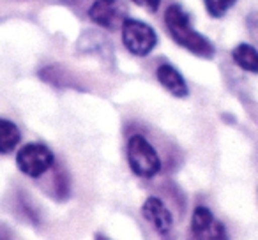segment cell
<instances>
[{
    "mask_svg": "<svg viewBox=\"0 0 258 240\" xmlns=\"http://www.w3.org/2000/svg\"><path fill=\"white\" fill-rule=\"evenodd\" d=\"M165 25L168 34L172 36V39L179 46H182L184 50L191 51V53L200 58H214L216 46L212 44V41L207 39L198 30H195V27L191 25L189 15L180 6L172 4L166 9Z\"/></svg>",
    "mask_w": 258,
    "mask_h": 240,
    "instance_id": "1",
    "label": "cell"
},
{
    "mask_svg": "<svg viewBox=\"0 0 258 240\" xmlns=\"http://www.w3.org/2000/svg\"><path fill=\"white\" fill-rule=\"evenodd\" d=\"M127 165L137 177L152 179L161 170V159L147 138L133 134L127 141Z\"/></svg>",
    "mask_w": 258,
    "mask_h": 240,
    "instance_id": "2",
    "label": "cell"
},
{
    "mask_svg": "<svg viewBox=\"0 0 258 240\" xmlns=\"http://www.w3.org/2000/svg\"><path fill=\"white\" fill-rule=\"evenodd\" d=\"M122 44L135 57H147L158 44V34L149 23L137 18H127L120 27Z\"/></svg>",
    "mask_w": 258,
    "mask_h": 240,
    "instance_id": "3",
    "label": "cell"
},
{
    "mask_svg": "<svg viewBox=\"0 0 258 240\" xmlns=\"http://www.w3.org/2000/svg\"><path fill=\"white\" fill-rule=\"evenodd\" d=\"M53 152L43 143H27L16 154V166L23 175L30 177V179L44 175L53 166Z\"/></svg>",
    "mask_w": 258,
    "mask_h": 240,
    "instance_id": "4",
    "label": "cell"
},
{
    "mask_svg": "<svg viewBox=\"0 0 258 240\" xmlns=\"http://www.w3.org/2000/svg\"><path fill=\"white\" fill-rule=\"evenodd\" d=\"M89 18L106 30H118L127 20V4L124 0H94Z\"/></svg>",
    "mask_w": 258,
    "mask_h": 240,
    "instance_id": "5",
    "label": "cell"
},
{
    "mask_svg": "<svg viewBox=\"0 0 258 240\" xmlns=\"http://www.w3.org/2000/svg\"><path fill=\"white\" fill-rule=\"evenodd\" d=\"M142 215L161 236H166L172 233L173 215L163 200H159L156 196H149L142 205Z\"/></svg>",
    "mask_w": 258,
    "mask_h": 240,
    "instance_id": "6",
    "label": "cell"
},
{
    "mask_svg": "<svg viewBox=\"0 0 258 240\" xmlns=\"http://www.w3.org/2000/svg\"><path fill=\"white\" fill-rule=\"evenodd\" d=\"M156 78L161 83V87H165L172 96L175 97H187L189 96V87H187L184 76L180 74V71L177 67H173L172 64H161L156 69Z\"/></svg>",
    "mask_w": 258,
    "mask_h": 240,
    "instance_id": "7",
    "label": "cell"
},
{
    "mask_svg": "<svg viewBox=\"0 0 258 240\" xmlns=\"http://www.w3.org/2000/svg\"><path fill=\"white\" fill-rule=\"evenodd\" d=\"M232 58L242 71L258 74V50L247 43L237 44L232 50Z\"/></svg>",
    "mask_w": 258,
    "mask_h": 240,
    "instance_id": "8",
    "label": "cell"
},
{
    "mask_svg": "<svg viewBox=\"0 0 258 240\" xmlns=\"http://www.w3.org/2000/svg\"><path fill=\"white\" fill-rule=\"evenodd\" d=\"M22 140L18 126L8 118H0V154H9L18 147Z\"/></svg>",
    "mask_w": 258,
    "mask_h": 240,
    "instance_id": "9",
    "label": "cell"
},
{
    "mask_svg": "<svg viewBox=\"0 0 258 240\" xmlns=\"http://www.w3.org/2000/svg\"><path fill=\"white\" fill-rule=\"evenodd\" d=\"M189 240H228V233L223 222L214 221L207 229L197 233V235H189Z\"/></svg>",
    "mask_w": 258,
    "mask_h": 240,
    "instance_id": "10",
    "label": "cell"
},
{
    "mask_svg": "<svg viewBox=\"0 0 258 240\" xmlns=\"http://www.w3.org/2000/svg\"><path fill=\"white\" fill-rule=\"evenodd\" d=\"M235 2L237 0H204V6L207 9L209 16H212V18H223L235 6Z\"/></svg>",
    "mask_w": 258,
    "mask_h": 240,
    "instance_id": "11",
    "label": "cell"
},
{
    "mask_svg": "<svg viewBox=\"0 0 258 240\" xmlns=\"http://www.w3.org/2000/svg\"><path fill=\"white\" fill-rule=\"evenodd\" d=\"M133 2L137 6H140V8L149 9L151 13H156L159 6H161V0H133Z\"/></svg>",
    "mask_w": 258,
    "mask_h": 240,
    "instance_id": "12",
    "label": "cell"
}]
</instances>
